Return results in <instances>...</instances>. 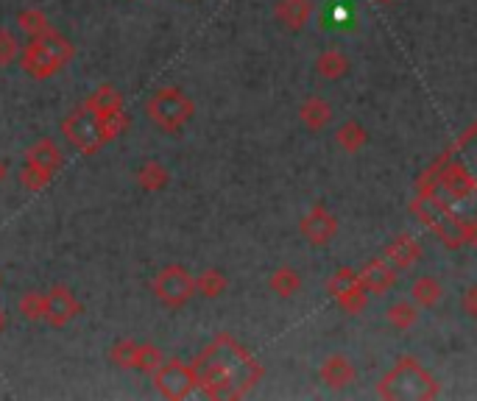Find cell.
Masks as SVG:
<instances>
[{"mask_svg": "<svg viewBox=\"0 0 477 401\" xmlns=\"http://www.w3.org/2000/svg\"><path fill=\"white\" fill-rule=\"evenodd\" d=\"M190 366L196 390L207 398H243L266 377L257 357L232 335H215Z\"/></svg>", "mask_w": 477, "mask_h": 401, "instance_id": "1", "label": "cell"}, {"mask_svg": "<svg viewBox=\"0 0 477 401\" xmlns=\"http://www.w3.org/2000/svg\"><path fill=\"white\" fill-rule=\"evenodd\" d=\"M59 129H62V137L67 139L73 151H79L82 157H95L103 145H109L129 129V118L121 112L115 118L103 120V118H95L92 112H87L84 106H76L62 118Z\"/></svg>", "mask_w": 477, "mask_h": 401, "instance_id": "2", "label": "cell"}, {"mask_svg": "<svg viewBox=\"0 0 477 401\" xmlns=\"http://www.w3.org/2000/svg\"><path fill=\"white\" fill-rule=\"evenodd\" d=\"M73 56H76V48L67 40L64 33H59L56 28H51L43 36H31L25 45H20V67L28 79L34 81H48L56 72H62Z\"/></svg>", "mask_w": 477, "mask_h": 401, "instance_id": "3", "label": "cell"}, {"mask_svg": "<svg viewBox=\"0 0 477 401\" xmlns=\"http://www.w3.org/2000/svg\"><path fill=\"white\" fill-rule=\"evenodd\" d=\"M442 387L416 357H399L396 366L377 382V396L385 401H433Z\"/></svg>", "mask_w": 477, "mask_h": 401, "instance_id": "4", "label": "cell"}, {"mask_svg": "<svg viewBox=\"0 0 477 401\" xmlns=\"http://www.w3.org/2000/svg\"><path fill=\"white\" fill-rule=\"evenodd\" d=\"M145 115L162 134H181L196 115V103L181 87H160L145 103Z\"/></svg>", "mask_w": 477, "mask_h": 401, "instance_id": "5", "label": "cell"}, {"mask_svg": "<svg viewBox=\"0 0 477 401\" xmlns=\"http://www.w3.org/2000/svg\"><path fill=\"white\" fill-rule=\"evenodd\" d=\"M151 293L162 307L181 310V307H188L196 296V279L181 263H170V265H162L154 273Z\"/></svg>", "mask_w": 477, "mask_h": 401, "instance_id": "6", "label": "cell"}, {"mask_svg": "<svg viewBox=\"0 0 477 401\" xmlns=\"http://www.w3.org/2000/svg\"><path fill=\"white\" fill-rule=\"evenodd\" d=\"M165 354L154 343H137L131 338H118L109 346V362L123 371H140V374H151Z\"/></svg>", "mask_w": 477, "mask_h": 401, "instance_id": "7", "label": "cell"}, {"mask_svg": "<svg viewBox=\"0 0 477 401\" xmlns=\"http://www.w3.org/2000/svg\"><path fill=\"white\" fill-rule=\"evenodd\" d=\"M151 379H154L157 393L170 401H181L190 393H196V371L193 366H188V362H181V359H162L151 371Z\"/></svg>", "mask_w": 477, "mask_h": 401, "instance_id": "8", "label": "cell"}, {"mask_svg": "<svg viewBox=\"0 0 477 401\" xmlns=\"http://www.w3.org/2000/svg\"><path fill=\"white\" fill-rule=\"evenodd\" d=\"M326 293L333 296V301L346 312V315H360L365 310V287L357 276L355 268H338L326 282Z\"/></svg>", "mask_w": 477, "mask_h": 401, "instance_id": "9", "label": "cell"}, {"mask_svg": "<svg viewBox=\"0 0 477 401\" xmlns=\"http://www.w3.org/2000/svg\"><path fill=\"white\" fill-rule=\"evenodd\" d=\"M43 296H45L43 320L51 326V329H64L70 320H76L84 312V304L76 299V293H73L67 284H54Z\"/></svg>", "mask_w": 477, "mask_h": 401, "instance_id": "10", "label": "cell"}, {"mask_svg": "<svg viewBox=\"0 0 477 401\" xmlns=\"http://www.w3.org/2000/svg\"><path fill=\"white\" fill-rule=\"evenodd\" d=\"M299 232L302 237L316 245V248H324L333 243V237L338 234V217L329 212L326 204H313V209L302 217V224H299Z\"/></svg>", "mask_w": 477, "mask_h": 401, "instance_id": "11", "label": "cell"}, {"mask_svg": "<svg viewBox=\"0 0 477 401\" xmlns=\"http://www.w3.org/2000/svg\"><path fill=\"white\" fill-rule=\"evenodd\" d=\"M357 276H360V282H363V287H365V293L383 296V293H388V290H394V284H396V279H399V271H396L388 260L375 257V260H369V263H365V265L357 271Z\"/></svg>", "mask_w": 477, "mask_h": 401, "instance_id": "12", "label": "cell"}, {"mask_svg": "<svg viewBox=\"0 0 477 401\" xmlns=\"http://www.w3.org/2000/svg\"><path fill=\"white\" fill-rule=\"evenodd\" d=\"M383 260H388L396 271H411L422 260V243L414 234H396L383 248Z\"/></svg>", "mask_w": 477, "mask_h": 401, "instance_id": "13", "label": "cell"}, {"mask_svg": "<svg viewBox=\"0 0 477 401\" xmlns=\"http://www.w3.org/2000/svg\"><path fill=\"white\" fill-rule=\"evenodd\" d=\"M438 187H442L453 201H463L474 193V176L466 170L463 162H450L442 167V176H438Z\"/></svg>", "mask_w": 477, "mask_h": 401, "instance_id": "14", "label": "cell"}, {"mask_svg": "<svg viewBox=\"0 0 477 401\" xmlns=\"http://www.w3.org/2000/svg\"><path fill=\"white\" fill-rule=\"evenodd\" d=\"M87 112H92L95 118H115L123 112V95L115 84H98L82 103Z\"/></svg>", "mask_w": 477, "mask_h": 401, "instance_id": "15", "label": "cell"}, {"mask_svg": "<svg viewBox=\"0 0 477 401\" xmlns=\"http://www.w3.org/2000/svg\"><path fill=\"white\" fill-rule=\"evenodd\" d=\"M324 387L329 390H344L355 382L357 371L352 366V359L346 354H329L324 362H321V371H318Z\"/></svg>", "mask_w": 477, "mask_h": 401, "instance_id": "16", "label": "cell"}, {"mask_svg": "<svg viewBox=\"0 0 477 401\" xmlns=\"http://www.w3.org/2000/svg\"><path fill=\"white\" fill-rule=\"evenodd\" d=\"M313 17V0H274V20L285 31H302Z\"/></svg>", "mask_w": 477, "mask_h": 401, "instance_id": "17", "label": "cell"}, {"mask_svg": "<svg viewBox=\"0 0 477 401\" xmlns=\"http://www.w3.org/2000/svg\"><path fill=\"white\" fill-rule=\"evenodd\" d=\"M299 120L305 123L307 131H324L333 123V106H329V100L321 95H307L299 103Z\"/></svg>", "mask_w": 477, "mask_h": 401, "instance_id": "18", "label": "cell"}, {"mask_svg": "<svg viewBox=\"0 0 477 401\" xmlns=\"http://www.w3.org/2000/svg\"><path fill=\"white\" fill-rule=\"evenodd\" d=\"M25 162H34L36 167H43L45 173L56 176L64 167V154H62V148H59L54 139L43 137V139H36L31 148H28Z\"/></svg>", "mask_w": 477, "mask_h": 401, "instance_id": "19", "label": "cell"}, {"mask_svg": "<svg viewBox=\"0 0 477 401\" xmlns=\"http://www.w3.org/2000/svg\"><path fill=\"white\" fill-rule=\"evenodd\" d=\"M349 70H352V62L338 48H326L316 59V72H318L321 79H326V81H341L344 76H349Z\"/></svg>", "mask_w": 477, "mask_h": 401, "instance_id": "20", "label": "cell"}, {"mask_svg": "<svg viewBox=\"0 0 477 401\" xmlns=\"http://www.w3.org/2000/svg\"><path fill=\"white\" fill-rule=\"evenodd\" d=\"M134 181H137V187L142 193H162L168 187V181H170V173H168V167L160 159H145L137 167Z\"/></svg>", "mask_w": 477, "mask_h": 401, "instance_id": "21", "label": "cell"}, {"mask_svg": "<svg viewBox=\"0 0 477 401\" xmlns=\"http://www.w3.org/2000/svg\"><path fill=\"white\" fill-rule=\"evenodd\" d=\"M411 299H414L416 307L433 310V307L442 304V299H444V284L438 282L435 276H419L411 284Z\"/></svg>", "mask_w": 477, "mask_h": 401, "instance_id": "22", "label": "cell"}, {"mask_svg": "<svg viewBox=\"0 0 477 401\" xmlns=\"http://www.w3.org/2000/svg\"><path fill=\"white\" fill-rule=\"evenodd\" d=\"M336 142H338V148L346 151V154H360L365 145H369V131H365V126L360 120H346V123L338 126Z\"/></svg>", "mask_w": 477, "mask_h": 401, "instance_id": "23", "label": "cell"}, {"mask_svg": "<svg viewBox=\"0 0 477 401\" xmlns=\"http://www.w3.org/2000/svg\"><path fill=\"white\" fill-rule=\"evenodd\" d=\"M193 279H196V296L209 299V301L221 299L229 290V279H227V273L221 268H207V271H201Z\"/></svg>", "mask_w": 477, "mask_h": 401, "instance_id": "24", "label": "cell"}, {"mask_svg": "<svg viewBox=\"0 0 477 401\" xmlns=\"http://www.w3.org/2000/svg\"><path fill=\"white\" fill-rule=\"evenodd\" d=\"M268 287H271V293H277L279 299H293L302 290V276H299V271L282 265L271 273Z\"/></svg>", "mask_w": 477, "mask_h": 401, "instance_id": "25", "label": "cell"}, {"mask_svg": "<svg viewBox=\"0 0 477 401\" xmlns=\"http://www.w3.org/2000/svg\"><path fill=\"white\" fill-rule=\"evenodd\" d=\"M385 320L394 326L396 332H408L411 326H416V320H419V307L414 301H394L385 310Z\"/></svg>", "mask_w": 477, "mask_h": 401, "instance_id": "26", "label": "cell"}, {"mask_svg": "<svg viewBox=\"0 0 477 401\" xmlns=\"http://www.w3.org/2000/svg\"><path fill=\"white\" fill-rule=\"evenodd\" d=\"M17 28L31 40V36L48 33L54 25H51V20L45 17V12H40V9H23V12L17 14Z\"/></svg>", "mask_w": 477, "mask_h": 401, "instance_id": "27", "label": "cell"}, {"mask_svg": "<svg viewBox=\"0 0 477 401\" xmlns=\"http://www.w3.org/2000/svg\"><path fill=\"white\" fill-rule=\"evenodd\" d=\"M447 165V154L438 157L419 178H416V198H433L438 193V176H442V167Z\"/></svg>", "mask_w": 477, "mask_h": 401, "instance_id": "28", "label": "cell"}, {"mask_svg": "<svg viewBox=\"0 0 477 401\" xmlns=\"http://www.w3.org/2000/svg\"><path fill=\"white\" fill-rule=\"evenodd\" d=\"M51 178H54L51 173H45L43 167H36L34 162H25L23 170H20V185H23V190H28V193H40V190H45Z\"/></svg>", "mask_w": 477, "mask_h": 401, "instance_id": "29", "label": "cell"}, {"mask_svg": "<svg viewBox=\"0 0 477 401\" xmlns=\"http://www.w3.org/2000/svg\"><path fill=\"white\" fill-rule=\"evenodd\" d=\"M17 310L25 320H43V312H45V296L40 290H28V293L20 296L17 301Z\"/></svg>", "mask_w": 477, "mask_h": 401, "instance_id": "30", "label": "cell"}, {"mask_svg": "<svg viewBox=\"0 0 477 401\" xmlns=\"http://www.w3.org/2000/svg\"><path fill=\"white\" fill-rule=\"evenodd\" d=\"M20 56V40L9 28H0V67H9Z\"/></svg>", "mask_w": 477, "mask_h": 401, "instance_id": "31", "label": "cell"}, {"mask_svg": "<svg viewBox=\"0 0 477 401\" xmlns=\"http://www.w3.org/2000/svg\"><path fill=\"white\" fill-rule=\"evenodd\" d=\"M463 310H466L469 318L477 315V287H469V290H466V296H463Z\"/></svg>", "mask_w": 477, "mask_h": 401, "instance_id": "32", "label": "cell"}, {"mask_svg": "<svg viewBox=\"0 0 477 401\" xmlns=\"http://www.w3.org/2000/svg\"><path fill=\"white\" fill-rule=\"evenodd\" d=\"M6 181V165H4V159H0V185Z\"/></svg>", "mask_w": 477, "mask_h": 401, "instance_id": "33", "label": "cell"}, {"mask_svg": "<svg viewBox=\"0 0 477 401\" xmlns=\"http://www.w3.org/2000/svg\"><path fill=\"white\" fill-rule=\"evenodd\" d=\"M6 329V315H4V310H0V332Z\"/></svg>", "mask_w": 477, "mask_h": 401, "instance_id": "34", "label": "cell"}, {"mask_svg": "<svg viewBox=\"0 0 477 401\" xmlns=\"http://www.w3.org/2000/svg\"><path fill=\"white\" fill-rule=\"evenodd\" d=\"M375 4H380V6H394L396 0H375Z\"/></svg>", "mask_w": 477, "mask_h": 401, "instance_id": "35", "label": "cell"}, {"mask_svg": "<svg viewBox=\"0 0 477 401\" xmlns=\"http://www.w3.org/2000/svg\"><path fill=\"white\" fill-rule=\"evenodd\" d=\"M0 282H4V279H0Z\"/></svg>", "mask_w": 477, "mask_h": 401, "instance_id": "36", "label": "cell"}]
</instances>
